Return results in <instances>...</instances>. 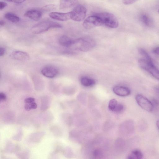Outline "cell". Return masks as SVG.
<instances>
[{"label":"cell","mask_w":159,"mask_h":159,"mask_svg":"<svg viewBox=\"0 0 159 159\" xmlns=\"http://www.w3.org/2000/svg\"><path fill=\"white\" fill-rule=\"evenodd\" d=\"M96 45L95 42L91 38L84 37L75 40L73 46L76 49L82 52L89 51Z\"/></svg>","instance_id":"1"},{"label":"cell","mask_w":159,"mask_h":159,"mask_svg":"<svg viewBox=\"0 0 159 159\" xmlns=\"http://www.w3.org/2000/svg\"><path fill=\"white\" fill-rule=\"evenodd\" d=\"M62 25L57 22L49 20L42 21L36 24L31 28V31L34 34H40L48 31L49 29L54 28H61Z\"/></svg>","instance_id":"2"},{"label":"cell","mask_w":159,"mask_h":159,"mask_svg":"<svg viewBox=\"0 0 159 159\" xmlns=\"http://www.w3.org/2000/svg\"><path fill=\"white\" fill-rule=\"evenodd\" d=\"M138 63L142 69L147 71L159 80V70L155 66L152 59L140 58L138 61Z\"/></svg>","instance_id":"3"},{"label":"cell","mask_w":159,"mask_h":159,"mask_svg":"<svg viewBox=\"0 0 159 159\" xmlns=\"http://www.w3.org/2000/svg\"><path fill=\"white\" fill-rule=\"evenodd\" d=\"M95 15L101 19L103 25L112 28H116L118 27V20L114 15L109 12H104Z\"/></svg>","instance_id":"4"},{"label":"cell","mask_w":159,"mask_h":159,"mask_svg":"<svg viewBox=\"0 0 159 159\" xmlns=\"http://www.w3.org/2000/svg\"><path fill=\"white\" fill-rule=\"evenodd\" d=\"M70 12L71 19L76 21L81 22L85 18L87 10L84 6L79 5Z\"/></svg>","instance_id":"5"},{"label":"cell","mask_w":159,"mask_h":159,"mask_svg":"<svg viewBox=\"0 0 159 159\" xmlns=\"http://www.w3.org/2000/svg\"><path fill=\"white\" fill-rule=\"evenodd\" d=\"M83 26L87 29L101 26L103 24L101 19L95 15L88 17L84 22Z\"/></svg>","instance_id":"6"},{"label":"cell","mask_w":159,"mask_h":159,"mask_svg":"<svg viewBox=\"0 0 159 159\" xmlns=\"http://www.w3.org/2000/svg\"><path fill=\"white\" fill-rule=\"evenodd\" d=\"M136 101L139 106L146 111L151 112L153 111L154 106L151 102L143 96L137 95L136 97Z\"/></svg>","instance_id":"7"},{"label":"cell","mask_w":159,"mask_h":159,"mask_svg":"<svg viewBox=\"0 0 159 159\" xmlns=\"http://www.w3.org/2000/svg\"><path fill=\"white\" fill-rule=\"evenodd\" d=\"M41 73L44 76L49 78H53L56 77L58 73V71L56 67L47 66L41 70Z\"/></svg>","instance_id":"8"},{"label":"cell","mask_w":159,"mask_h":159,"mask_svg":"<svg viewBox=\"0 0 159 159\" xmlns=\"http://www.w3.org/2000/svg\"><path fill=\"white\" fill-rule=\"evenodd\" d=\"M51 19L61 21H65L71 19V12L62 13L57 12H52L49 14Z\"/></svg>","instance_id":"9"},{"label":"cell","mask_w":159,"mask_h":159,"mask_svg":"<svg viewBox=\"0 0 159 159\" xmlns=\"http://www.w3.org/2000/svg\"><path fill=\"white\" fill-rule=\"evenodd\" d=\"M10 57L15 60L21 61H27L30 58L29 54L27 52L21 51H14L10 54Z\"/></svg>","instance_id":"10"},{"label":"cell","mask_w":159,"mask_h":159,"mask_svg":"<svg viewBox=\"0 0 159 159\" xmlns=\"http://www.w3.org/2000/svg\"><path fill=\"white\" fill-rule=\"evenodd\" d=\"M26 17L34 21L40 20L42 16V12L40 10L33 9L27 11L24 14Z\"/></svg>","instance_id":"11"},{"label":"cell","mask_w":159,"mask_h":159,"mask_svg":"<svg viewBox=\"0 0 159 159\" xmlns=\"http://www.w3.org/2000/svg\"><path fill=\"white\" fill-rule=\"evenodd\" d=\"M113 91L115 94L121 97H127L131 93V91L128 88L121 86H115Z\"/></svg>","instance_id":"12"},{"label":"cell","mask_w":159,"mask_h":159,"mask_svg":"<svg viewBox=\"0 0 159 159\" xmlns=\"http://www.w3.org/2000/svg\"><path fill=\"white\" fill-rule=\"evenodd\" d=\"M75 40H73L69 37L65 35L61 36L58 40L60 44L63 47H69L73 46Z\"/></svg>","instance_id":"13"},{"label":"cell","mask_w":159,"mask_h":159,"mask_svg":"<svg viewBox=\"0 0 159 159\" xmlns=\"http://www.w3.org/2000/svg\"><path fill=\"white\" fill-rule=\"evenodd\" d=\"M82 85L86 87H91L94 86L95 84L94 80L86 77H83L81 79Z\"/></svg>","instance_id":"14"},{"label":"cell","mask_w":159,"mask_h":159,"mask_svg":"<svg viewBox=\"0 0 159 159\" xmlns=\"http://www.w3.org/2000/svg\"><path fill=\"white\" fill-rule=\"evenodd\" d=\"M45 135L43 133H37L33 134L29 137L30 140L34 143H38L43 139Z\"/></svg>","instance_id":"15"},{"label":"cell","mask_w":159,"mask_h":159,"mask_svg":"<svg viewBox=\"0 0 159 159\" xmlns=\"http://www.w3.org/2000/svg\"><path fill=\"white\" fill-rule=\"evenodd\" d=\"M77 2L76 1H60V8L61 9H65L69 8L76 5Z\"/></svg>","instance_id":"16"},{"label":"cell","mask_w":159,"mask_h":159,"mask_svg":"<svg viewBox=\"0 0 159 159\" xmlns=\"http://www.w3.org/2000/svg\"><path fill=\"white\" fill-rule=\"evenodd\" d=\"M5 18L12 23H17L19 21L20 19L19 16L11 12H7L5 15Z\"/></svg>","instance_id":"17"},{"label":"cell","mask_w":159,"mask_h":159,"mask_svg":"<svg viewBox=\"0 0 159 159\" xmlns=\"http://www.w3.org/2000/svg\"><path fill=\"white\" fill-rule=\"evenodd\" d=\"M143 154L139 150H134L128 157L127 159H142Z\"/></svg>","instance_id":"18"},{"label":"cell","mask_w":159,"mask_h":159,"mask_svg":"<svg viewBox=\"0 0 159 159\" xmlns=\"http://www.w3.org/2000/svg\"><path fill=\"white\" fill-rule=\"evenodd\" d=\"M16 154L20 159H29L30 157V153L27 150L21 151V150Z\"/></svg>","instance_id":"19"},{"label":"cell","mask_w":159,"mask_h":159,"mask_svg":"<svg viewBox=\"0 0 159 159\" xmlns=\"http://www.w3.org/2000/svg\"><path fill=\"white\" fill-rule=\"evenodd\" d=\"M16 145H14L11 142H8L5 148V152L8 153H14Z\"/></svg>","instance_id":"20"},{"label":"cell","mask_w":159,"mask_h":159,"mask_svg":"<svg viewBox=\"0 0 159 159\" xmlns=\"http://www.w3.org/2000/svg\"><path fill=\"white\" fill-rule=\"evenodd\" d=\"M141 19L142 22L146 26L149 27L151 25V20L147 15L145 14L142 15Z\"/></svg>","instance_id":"21"},{"label":"cell","mask_w":159,"mask_h":159,"mask_svg":"<svg viewBox=\"0 0 159 159\" xmlns=\"http://www.w3.org/2000/svg\"><path fill=\"white\" fill-rule=\"evenodd\" d=\"M118 103L116 99H112L108 103L109 109L111 111L114 112Z\"/></svg>","instance_id":"22"},{"label":"cell","mask_w":159,"mask_h":159,"mask_svg":"<svg viewBox=\"0 0 159 159\" xmlns=\"http://www.w3.org/2000/svg\"><path fill=\"white\" fill-rule=\"evenodd\" d=\"M57 7L56 5H49L45 6L42 8L41 12H48L56 9Z\"/></svg>","instance_id":"23"},{"label":"cell","mask_w":159,"mask_h":159,"mask_svg":"<svg viewBox=\"0 0 159 159\" xmlns=\"http://www.w3.org/2000/svg\"><path fill=\"white\" fill-rule=\"evenodd\" d=\"M37 108V105L35 102L26 103L25 106V109L27 111H29L32 109H35Z\"/></svg>","instance_id":"24"},{"label":"cell","mask_w":159,"mask_h":159,"mask_svg":"<svg viewBox=\"0 0 159 159\" xmlns=\"http://www.w3.org/2000/svg\"><path fill=\"white\" fill-rule=\"evenodd\" d=\"M139 52L140 55L143 57V58L147 59H151L149 54L145 50L142 49H139Z\"/></svg>","instance_id":"25"},{"label":"cell","mask_w":159,"mask_h":159,"mask_svg":"<svg viewBox=\"0 0 159 159\" xmlns=\"http://www.w3.org/2000/svg\"><path fill=\"white\" fill-rule=\"evenodd\" d=\"M124 109V107L123 105L122 104L119 103L114 112L117 113H120L123 111Z\"/></svg>","instance_id":"26"},{"label":"cell","mask_w":159,"mask_h":159,"mask_svg":"<svg viewBox=\"0 0 159 159\" xmlns=\"http://www.w3.org/2000/svg\"><path fill=\"white\" fill-rule=\"evenodd\" d=\"M64 149H63L62 146L58 144L56 146L54 152L58 154L60 153H63Z\"/></svg>","instance_id":"27"},{"label":"cell","mask_w":159,"mask_h":159,"mask_svg":"<svg viewBox=\"0 0 159 159\" xmlns=\"http://www.w3.org/2000/svg\"><path fill=\"white\" fill-rule=\"evenodd\" d=\"M57 154L54 152L50 154L48 159H58V157Z\"/></svg>","instance_id":"28"},{"label":"cell","mask_w":159,"mask_h":159,"mask_svg":"<svg viewBox=\"0 0 159 159\" xmlns=\"http://www.w3.org/2000/svg\"><path fill=\"white\" fill-rule=\"evenodd\" d=\"M136 1L135 0H124L123 1V2L125 5H129L135 3Z\"/></svg>","instance_id":"29"},{"label":"cell","mask_w":159,"mask_h":159,"mask_svg":"<svg viewBox=\"0 0 159 159\" xmlns=\"http://www.w3.org/2000/svg\"><path fill=\"white\" fill-rule=\"evenodd\" d=\"M35 99L34 98L32 97H29L26 98L25 100V103H31L33 102H34Z\"/></svg>","instance_id":"30"},{"label":"cell","mask_w":159,"mask_h":159,"mask_svg":"<svg viewBox=\"0 0 159 159\" xmlns=\"http://www.w3.org/2000/svg\"><path fill=\"white\" fill-rule=\"evenodd\" d=\"M7 5V3L3 1L0 2V10H3Z\"/></svg>","instance_id":"31"},{"label":"cell","mask_w":159,"mask_h":159,"mask_svg":"<svg viewBox=\"0 0 159 159\" xmlns=\"http://www.w3.org/2000/svg\"><path fill=\"white\" fill-rule=\"evenodd\" d=\"M6 99V95L3 93H0V100L1 101H5Z\"/></svg>","instance_id":"32"},{"label":"cell","mask_w":159,"mask_h":159,"mask_svg":"<svg viewBox=\"0 0 159 159\" xmlns=\"http://www.w3.org/2000/svg\"><path fill=\"white\" fill-rule=\"evenodd\" d=\"M5 52V49L3 47H1L0 48V56H3L4 55Z\"/></svg>","instance_id":"33"},{"label":"cell","mask_w":159,"mask_h":159,"mask_svg":"<svg viewBox=\"0 0 159 159\" xmlns=\"http://www.w3.org/2000/svg\"><path fill=\"white\" fill-rule=\"evenodd\" d=\"M153 52L154 54L159 56V47L155 48L153 50Z\"/></svg>","instance_id":"34"},{"label":"cell","mask_w":159,"mask_h":159,"mask_svg":"<svg viewBox=\"0 0 159 159\" xmlns=\"http://www.w3.org/2000/svg\"><path fill=\"white\" fill-rule=\"evenodd\" d=\"M25 1H12V2H14L16 4H20L23 3Z\"/></svg>","instance_id":"35"},{"label":"cell","mask_w":159,"mask_h":159,"mask_svg":"<svg viewBox=\"0 0 159 159\" xmlns=\"http://www.w3.org/2000/svg\"><path fill=\"white\" fill-rule=\"evenodd\" d=\"M5 24V22L3 20H1L0 21V25L1 26H3Z\"/></svg>","instance_id":"36"},{"label":"cell","mask_w":159,"mask_h":159,"mask_svg":"<svg viewBox=\"0 0 159 159\" xmlns=\"http://www.w3.org/2000/svg\"><path fill=\"white\" fill-rule=\"evenodd\" d=\"M1 159H14L12 158H10L9 157H7L3 156L1 157Z\"/></svg>","instance_id":"37"},{"label":"cell","mask_w":159,"mask_h":159,"mask_svg":"<svg viewBox=\"0 0 159 159\" xmlns=\"http://www.w3.org/2000/svg\"><path fill=\"white\" fill-rule=\"evenodd\" d=\"M156 124H157V126L159 130V120H158L157 121V123H156Z\"/></svg>","instance_id":"38"},{"label":"cell","mask_w":159,"mask_h":159,"mask_svg":"<svg viewBox=\"0 0 159 159\" xmlns=\"http://www.w3.org/2000/svg\"><path fill=\"white\" fill-rule=\"evenodd\" d=\"M157 89L159 91V86L157 88Z\"/></svg>","instance_id":"39"},{"label":"cell","mask_w":159,"mask_h":159,"mask_svg":"<svg viewBox=\"0 0 159 159\" xmlns=\"http://www.w3.org/2000/svg\"><path fill=\"white\" fill-rule=\"evenodd\" d=\"M158 13L159 14V9H158Z\"/></svg>","instance_id":"40"}]
</instances>
